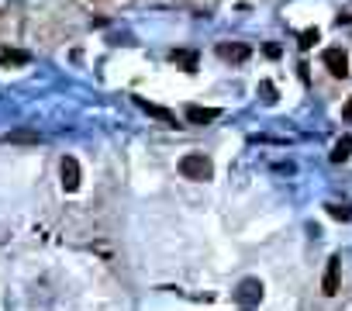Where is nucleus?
<instances>
[{
	"label": "nucleus",
	"mask_w": 352,
	"mask_h": 311,
	"mask_svg": "<svg viewBox=\"0 0 352 311\" xmlns=\"http://www.w3.org/2000/svg\"><path fill=\"white\" fill-rule=\"evenodd\" d=\"M180 173L187 180H211L214 177V163L208 160L204 152H187L184 160H180Z\"/></svg>",
	"instance_id": "nucleus-1"
},
{
	"label": "nucleus",
	"mask_w": 352,
	"mask_h": 311,
	"mask_svg": "<svg viewBox=\"0 0 352 311\" xmlns=\"http://www.w3.org/2000/svg\"><path fill=\"white\" fill-rule=\"evenodd\" d=\"M235 301H239V308H242V311H256V308H259V301H263V280L245 277V280L239 283V290H235Z\"/></svg>",
	"instance_id": "nucleus-2"
},
{
	"label": "nucleus",
	"mask_w": 352,
	"mask_h": 311,
	"mask_svg": "<svg viewBox=\"0 0 352 311\" xmlns=\"http://www.w3.org/2000/svg\"><path fill=\"white\" fill-rule=\"evenodd\" d=\"M321 63H324V69H328L335 80L349 76V56H345L342 49H324V52H321Z\"/></svg>",
	"instance_id": "nucleus-3"
},
{
	"label": "nucleus",
	"mask_w": 352,
	"mask_h": 311,
	"mask_svg": "<svg viewBox=\"0 0 352 311\" xmlns=\"http://www.w3.org/2000/svg\"><path fill=\"white\" fill-rule=\"evenodd\" d=\"M59 173H63V187L73 194L80 187V163L73 160V156H63V163H59Z\"/></svg>",
	"instance_id": "nucleus-4"
},
{
	"label": "nucleus",
	"mask_w": 352,
	"mask_h": 311,
	"mask_svg": "<svg viewBox=\"0 0 352 311\" xmlns=\"http://www.w3.org/2000/svg\"><path fill=\"white\" fill-rule=\"evenodd\" d=\"M338 270H342V259L338 256H331L328 259V266H324V280H321V290L331 297V294H338Z\"/></svg>",
	"instance_id": "nucleus-5"
},
{
	"label": "nucleus",
	"mask_w": 352,
	"mask_h": 311,
	"mask_svg": "<svg viewBox=\"0 0 352 311\" xmlns=\"http://www.w3.org/2000/svg\"><path fill=\"white\" fill-rule=\"evenodd\" d=\"M221 111L218 107H187V121H194V125H208V121H214Z\"/></svg>",
	"instance_id": "nucleus-6"
},
{
	"label": "nucleus",
	"mask_w": 352,
	"mask_h": 311,
	"mask_svg": "<svg viewBox=\"0 0 352 311\" xmlns=\"http://www.w3.org/2000/svg\"><path fill=\"white\" fill-rule=\"evenodd\" d=\"M218 56L232 59V63H242V59H249V49L245 45H218Z\"/></svg>",
	"instance_id": "nucleus-7"
},
{
	"label": "nucleus",
	"mask_w": 352,
	"mask_h": 311,
	"mask_svg": "<svg viewBox=\"0 0 352 311\" xmlns=\"http://www.w3.org/2000/svg\"><path fill=\"white\" fill-rule=\"evenodd\" d=\"M352 156V135H345V138H338L335 142V152H331V163H345Z\"/></svg>",
	"instance_id": "nucleus-8"
},
{
	"label": "nucleus",
	"mask_w": 352,
	"mask_h": 311,
	"mask_svg": "<svg viewBox=\"0 0 352 311\" xmlns=\"http://www.w3.org/2000/svg\"><path fill=\"white\" fill-rule=\"evenodd\" d=\"M169 59H173V63H184L187 69H197V56H194V52H173Z\"/></svg>",
	"instance_id": "nucleus-9"
},
{
	"label": "nucleus",
	"mask_w": 352,
	"mask_h": 311,
	"mask_svg": "<svg viewBox=\"0 0 352 311\" xmlns=\"http://www.w3.org/2000/svg\"><path fill=\"white\" fill-rule=\"evenodd\" d=\"M0 63H28V52H11V49H0Z\"/></svg>",
	"instance_id": "nucleus-10"
},
{
	"label": "nucleus",
	"mask_w": 352,
	"mask_h": 311,
	"mask_svg": "<svg viewBox=\"0 0 352 311\" xmlns=\"http://www.w3.org/2000/svg\"><path fill=\"white\" fill-rule=\"evenodd\" d=\"M318 39H321V32H318V28H307V32H300V49H311Z\"/></svg>",
	"instance_id": "nucleus-11"
},
{
	"label": "nucleus",
	"mask_w": 352,
	"mask_h": 311,
	"mask_svg": "<svg viewBox=\"0 0 352 311\" xmlns=\"http://www.w3.org/2000/svg\"><path fill=\"white\" fill-rule=\"evenodd\" d=\"M328 215L338 218V222H349L352 218V208H342V204H328Z\"/></svg>",
	"instance_id": "nucleus-12"
},
{
	"label": "nucleus",
	"mask_w": 352,
	"mask_h": 311,
	"mask_svg": "<svg viewBox=\"0 0 352 311\" xmlns=\"http://www.w3.org/2000/svg\"><path fill=\"white\" fill-rule=\"evenodd\" d=\"M138 104H142L148 114H155V118H162V121H173V114H169V111H162V107H155V104H145V100H138Z\"/></svg>",
	"instance_id": "nucleus-13"
},
{
	"label": "nucleus",
	"mask_w": 352,
	"mask_h": 311,
	"mask_svg": "<svg viewBox=\"0 0 352 311\" xmlns=\"http://www.w3.org/2000/svg\"><path fill=\"white\" fill-rule=\"evenodd\" d=\"M342 118H345V121H352V97L342 104Z\"/></svg>",
	"instance_id": "nucleus-14"
}]
</instances>
